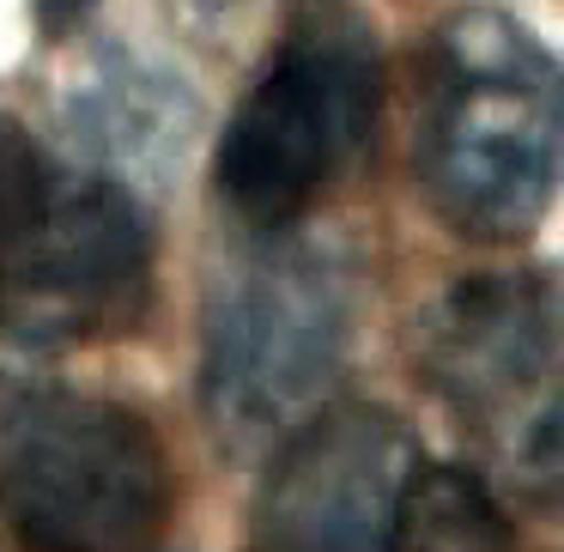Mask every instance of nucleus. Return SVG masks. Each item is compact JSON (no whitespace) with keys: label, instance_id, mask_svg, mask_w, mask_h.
I'll use <instances>...</instances> for the list:
<instances>
[{"label":"nucleus","instance_id":"1","mask_svg":"<svg viewBox=\"0 0 564 552\" xmlns=\"http://www.w3.org/2000/svg\"><path fill=\"white\" fill-rule=\"evenodd\" d=\"M558 62L498 7L431 31L413 91V176L474 243H516L558 188Z\"/></svg>","mask_w":564,"mask_h":552},{"label":"nucleus","instance_id":"2","mask_svg":"<svg viewBox=\"0 0 564 552\" xmlns=\"http://www.w3.org/2000/svg\"><path fill=\"white\" fill-rule=\"evenodd\" d=\"M382 110V50L346 0H304L256 86L225 116L213 188L249 231H285L365 159Z\"/></svg>","mask_w":564,"mask_h":552},{"label":"nucleus","instance_id":"3","mask_svg":"<svg viewBox=\"0 0 564 552\" xmlns=\"http://www.w3.org/2000/svg\"><path fill=\"white\" fill-rule=\"evenodd\" d=\"M352 346V273L316 237L261 231L219 273L200 322V407L231 450L285 437L334 389Z\"/></svg>","mask_w":564,"mask_h":552},{"label":"nucleus","instance_id":"4","mask_svg":"<svg viewBox=\"0 0 564 552\" xmlns=\"http://www.w3.org/2000/svg\"><path fill=\"white\" fill-rule=\"evenodd\" d=\"M0 510L37 552H152L171 522L164 443L62 382L0 389Z\"/></svg>","mask_w":564,"mask_h":552},{"label":"nucleus","instance_id":"5","mask_svg":"<svg viewBox=\"0 0 564 552\" xmlns=\"http://www.w3.org/2000/svg\"><path fill=\"white\" fill-rule=\"evenodd\" d=\"M152 297V225L104 171H43L0 237V322L25 346H91L134 328Z\"/></svg>","mask_w":564,"mask_h":552},{"label":"nucleus","instance_id":"6","mask_svg":"<svg viewBox=\"0 0 564 552\" xmlns=\"http://www.w3.org/2000/svg\"><path fill=\"white\" fill-rule=\"evenodd\" d=\"M425 382L510 450L540 491L558 479V292L546 273H479L419 328Z\"/></svg>","mask_w":564,"mask_h":552},{"label":"nucleus","instance_id":"7","mask_svg":"<svg viewBox=\"0 0 564 552\" xmlns=\"http://www.w3.org/2000/svg\"><path fill=\"white\" fill-rule=\"evenodd\" d=\"M425 450L389 407L304 413L280 437L249 552H382Z\"/></svg>","mask_w":564,"mask_h":552},{"label":"nucleus","instance_id":"8","mask_svg":"<svg viewBox=\"0 0 564 552\" xmlns=\"http://www.w3.org/2000/svg\"><path fill=\"white\" fill-rule=\"evenodd\" d=\"M67 122L104 159V176L134 188L140 176H164L195 140V98L176 74H164L147 55L110 50L74 79Z\"/></svg>","mask_w":564,"mask_h":552},{"label":"nucleus","instance_id":"9","mask_svg":"<svg viewBox=\"0 0 564 552\" xmlns=\"http://www.w3.org/2000/svg\"><path fill=\"white\" fill-rule=\"evenodd\" d=\"M510 546H516L510 516L498 510L486 479L467 474V467L419 462L382 552H510Z\"/></svg>","mask_w":564,"mask_h":552},{"label":"nucleus","instance_id":"10","mask_svg":"<svg viewBox=\"0 0 564 552\" xmlns=\"http://www.w3.org/2000/svg\"><path fill=\"white\" fill-rule=\"evenodd\" d=\"M43 171H50V159H37V147L13 122H0V237L13 231V219L25 213V201H31Z\"/></svg>","mask_w":564,"mask_h":552},{"label":"nucleus","instance_id":"11","mask_svg":"<svg viewBox=\"0 0 564 552\" xmlns=\"http://www.w3.org/2000/svg\"><path fill=\"white\" fill-rule=\"evenodd\" d=\"M86 7H91V0H37V13H43V25H50V31H62L67 19H79Z\"/></svg>","mask_w":564,"mask_h":552},{"label":"nucleus","instance_id":"12","mask_svg":"<svg viewBox=\"0 0 564 552\" xmlns=\"http://www.w3.org/2000/svg\"><path fill=\"white\" fill-rule=\"evenodd\" d=\"M188 7H200V13H219V7H231V0H188Z\"/></svg>","mask_w":564,"mask_h":552}]
</instances>
